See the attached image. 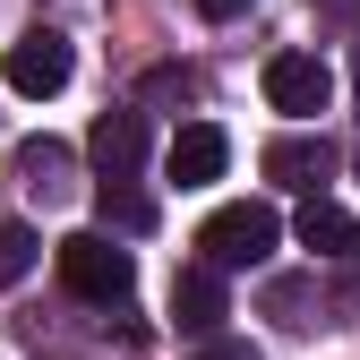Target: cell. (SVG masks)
<instances>
[{
  "instance_id": "obj_9",
  "label": "cell",
  "mask_w": 360,
  "mask_h": 360,
  "mask_svg": "<svg viewBox=\"0 0 360 360\" xmlns=\"http://www.w3.org/2000/svg\"><path fill=\"white\" fill-rule=\"evenodd\" d=\"M292 232H300V249H318V257H352L360 249V214L335 206L326 189H309V206L292 214Z\"/></svg>"
},
{
  "instance_id": "obj_10",
  "label": "cell",
  "mask_w": 360,
  "mask_h": 360,
  "mask_svg": "<svg viewBox=\"0 0 360 360\" xmlns=\"http://www.w3.org/2000/svg\"><path fill=\"white\" fill-rule=\"evenodd\" d=\"M69 172H77V155L60 138H26L18 146V180H26L34 198H69Z\"/></svg>"
},
{
  "instance_id": "obj_17",
  "label": "cell",
  "mask_w": 360,
  "mask_h": 360,
  "mask_svg": "<svg viewBox=\"0 0 360 360\" xmlns=\"http://www.w3.org/2000/svg\"><path fill=\"white\" fill-rule=\"evenodd\" d=\"M240 9H249V0H198V18H214V26H223V18H240Z\"/></svg>"
},
{
  "instance_id": "obj_16",
  "label": "cell",
  "mask_w": 360,
  "mask_h": 360,
  "mask_svg": "<svg viewBox=\"0 0 360 360\" xmlns=\"http://www.w3.org/2000/svg\"><path fill=\"white\" fill-rule=\"evenodd\" d=\"M335 266H343V292H335V309H360V249H352V257H335Z\"/></svg>"
},
{
  "instance_id": "obj_4",
  "label": "cell",
  "mask_w": 360,
  "mask_h": 360,
  "mask_svg": "<svg viewBox=\"0 0 360 360\" xmlns=\"http://www.w3.org/2000/svg\"><path fill=\"white\" fill-rule=\"evenodd\" d=\"M266 103L292 112V120H318L335 103V69L318 52H275V60H266Z\"/></svg>"
},
{
  "instance_id": "obj_7",
  "label": "cell",
  "mask_w": 360,
  "mask_h": 360,
  "mask_svg": "<svg viewBox=\"0 0 360 360\" xmlns=\"http://www.w3.org/2000/svg\"><path fill=\"white\" fill-rule=\"evenodd\" d=\"M223 309H232V292H223V266L189 257V266L172 275V326H180V335H214V326H223Z\"/></svg>"
},
{
  "instance_id": "obj_11",
  "label": "cell",
  "mask_w": 360,
  "mask_h": 360,
  "mask_svg": "<svg viewBox=\"0 0 360 360\" xmlns=\"http://www.w3.org/2000/svg\"><path fill=\"white\" fill-rule=\"evenodd\" d=\"M309 309H318V283H309V275H275V283H266V318H275V326H318Z\"/></svg>"
},
{
  "instance_id": "obj_18",
  "label": "cell",
  "mask_w": 360,
  "mask_h": 360,
  "mask_svg": "<svg viewBox=\"0 0 360 360\" xmlns=\"http://www.w3.org/2000/svg\"><path fill=\"white\" fill-rule=\"evenodd\" d=\"M352 95H360V43H352Z\"/></svg>"
},
{
  "instance_id": "obj_13",
  "label": "cell",
  "mask_w": 360,
  "mask_h": 360,
  "mask_svg": "<svg viewBox=\"0 0 360 360\" xmlns=\"http://www.w3.org/2000/svg\"><path fill=\"white\" fill-rule=\"evenodd\" d=\"M26 275H34V223L0 214V292H9V283H26Z\"/></svg>"
},
{
  "instance_id": "obj_1",
  "label": "cell",
  "mask_w": 360,
  "mask_h": 360,
  "mask_svg": "<svg viewBox=\"0 0 360 360\" xmlns=\"http://www.w3.org/2000/svg\"><path fill=\"white\" fill-rule=\"evenodd\" d=\"M283 240V214L266 206V198H232V206H214L206 223H198V257L206 266H266V249Z\"/></svg>"
},
{
  "instance_id": "obj_3",
  "label": "cell",
  "mask_w": 360,
  "mask_h": 360,
  "mask_svg": "<svg viewBox=\"0 0 360 360\" xmlns=\"http://www.w3.org/2000/svg\"><path fill=\"white\" fill-rule=\"evenodd\" d=\"M335 163H343V146L326 138V129H292V138H275V146L257 155V172L275 180V189H300V198H309V189H326Z\"/></svg>"
},
{
  "instance_id": "obj_5",
  "label": "cell",
  "mask_w": 360,
  "mask_h": 360,
  "mask_svg": "<svg viewBox=\"0 0 360 360\" xmlns=\"http://www.w3.org/2000/svg\"><path fill=\"white\" fill-rule=\"evenodd\" d=\"M69 69H77V52H69V34L60 26H26L18 43H9V86H18V95H60V86H69Z\"/></svg>"
},
{
  "instance_id": "obj_6",
  "label": "cell",
  "mask_w": 360,
  "mask_h": 360,
  "mask_svg": "<svg viewBox=\"0 0 360 360\" xmlns=\"http://www.w3.org/2000/svg\"><path fill=\"white\" fill-rule=\"evenodd\" d=\"M223 163H232V138L214 120H180L172 146H163V180L172 189H206V180H223Z\"/></svg>"
},
{
  "instance_id": "obj_8",
  "label": "cell",
  "mask_w": 360,
  "mask_h": 360,
  "mask_svg": "<svg viewBox=\"0 0 360 360\" xmlns=\"http://www.w3.org/2000/svg\"><path fill=\"white\" fill-rule=\"evenodd\" d=\"M86 155H95L103 180H138V163H146V112H103L95 129H86Z\"/></svg>"
},
{
  "instance_id": "obj_12",
  "label": "cell",
  "mask_w": 360,
  "mask_h": 360,
  "mask_svg": "<svg viewBox=\"0 0 360 360\" xmlns=\"http://www.w3.org/2000/svg\"><path fill=\"white\" fill-rule=\"evenodd\" d=\"M95 206H103V223H120V232H146V223H155V198H146V189H129V180H103Z\"/></svg>"
},
{
  "instance_id": "obj_14",
  "label": "cell",
  "mask_w": 360,
  "mask_h": 360,
  "mask_svg": "<svg viewBox=\"0 0 360 360\" xmlns=\"http://www.w3.org/2000/svg\"><path fill=\"white\" fill-rule=\"evenodd\" d=\"M189 360H266V352H257V343H240V335H223V326H214V335H198V352H189Z\"/></svg>"
},
{
  "instance_id": "obj_15",
  "label": "cell",
  "mask_w": 360,
  "mask_h": 360,
  "mask_svg": "<svg viewBox=\"0 0 360 360\" xmlns=\"http://www.w3.org/2000/svg\"><path fill=\"white\" fill-rule=\"evenodd\" d=\"M146 95H180V103H189V95H198V69H155Z\"/></svg>"
},
{
  "instance_id": "obj_2",
  "label": "cell",
  "mask_w": 360,
  "mask_h": 360,
  "mask_svg": "<svg viewBox=\"0 0 360 360\" xmlns=\"http://www.w3.org/2000/svg\"><path fill=\"white\" fill-rule=\"evenodd\" d=\"M52 266H60V283L77 300H95V309H120L129 292H138V257H129L120 240H103V232H69L52 249Z\"/></svg>"
}]
</instances>
